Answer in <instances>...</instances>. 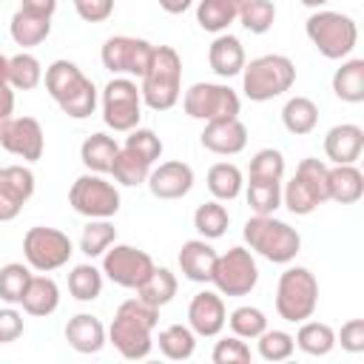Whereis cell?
Returning a JSON list of instances; mask_svg holds the SVG:
<instances>
[{"label":"cell","mask_w":364,"mask_h":364,"mask_svg":"<svg viewBox=\"0 0 364 364\" xmlns=\"http://www.w3.org/2000/svg\"><path fill=\"white\" fill-rule=\"evenodd\" d=\"M318 307V279L307 267H287L276 284V313L290 324L313 318Z\"/></svg>","instance_id":"cell-8"},{"label":"cell","mask_w":364,"mask_h":364,"mask_svg":"<svg viewBox=\"0 0 364 364\" xmlns=\"http://www.w3.org/2000/svg\"><path fill=\"white\" fill-rule=\"evenodd\" d=\"M43 82L48 97L60 105V111L71 119H88L97 111V85L80 71L77 63L71 60H54L43 71Z\"/></svg>","instance_id":"cell-2"},{"label":"cell","mask_w":364,"mask_h":364,"mask_svg":"<svg viewBox=\"0 0 364 364\" xmlns=\"http://www.w3.org/2000/svg\"><path fill=\"white\" fill-rule=\"evenodd\" d=\"M151 57H154V43L142 37H128V34L108 37L100 51L102 68L111 71L114 77H142Z\"/></svg>","instance_id":"cell-14"},{"label":"cell","mask_w":364,"mask_h":364,"mask_svg":"<svg viewBox=\"0 0 364 364\" xmlns=\"http://www.w3.org/2000/svg\"><path fill=\"white\" fill-rule=\"evenodd\" d=\"M256 344H259V355L264 361H287L296 350V341L287 330H264L256 338Z\"/></svg>","instance_id":"cell-45"},{"label":"cell","mask_w":364,"mask_h":364,"mask_svg":"<svg viewBox=\"0 0 364 364\" xmlns=\"http://www.w3.org/2000/svg\"><path fill=\"white\" fill-rule=\"evenodd\" d=\"M14 114V88L9 82H0V125Z\"/></svg>","instance_id":"cell-54"},{"label":"cell","mask_w":364,"mask_h":364,"mask_svg":"<svg viewBox=\"0 0 364 364\" xmlns=\"http://www.w3.org/2000/svg\"><path fill=\"white\" fill-rule=\"evenodd\" d=\"M327 173H330V168L321 159H316V156L301 159L299 168H296V173L290 176V182L282 188V205L293 216H307L318 205L330 202Z\"/></svg>","instance_id":"cell-7"},{"label":"cell","mask_w":364,"mask_h":364,"mask_svg":"<svg viewBox=\"0 0 364 364\" xmlns=\"http://www.w3.org/2000/svg\"><path fill=\"white\" fill-rule=\"evenodd\" d=\"M205 182H208L210 196L219 199V202L236 199L242 193V188H245V176H242L239 165H233V162H216V165H210Z\"/></svg>","instance_id":"cell-31"},{"label":"cell","mask_w":364,"mask_h":364,"mask_svg":"<svg viewBox=\"0 0 364 364\" xmlns=\"http://www.w3.org/2000/svg\"><path fill=\"white\" fill-rule=\"evenodd\" d=\"M74 9L85 23H102L114 14V0H74Z\"/></svg>","instance_id":"cell-51"},{"label":"cell","mask_w":364,"mask_h":364,"mask_svg":"<svg viewBox=\"0 0 364 364\" xmlns=\"http://www.w3.org/2000/svg\"><path fill=\"white\" fill-rule=\"evenodd\" d=\"M71 253H74V245H71L68 233H63L60 228L37 225V228H28L23 236L26 264L37 273H51V270L65 267Z\"/></svg>","instance_id":"cell-11"},{"label":"cell","mask_w":364,"mask_h":364,"mask_svg":"<svg viewBox=\"0 0 364 364\" xmlns=\"http://www.w3.org/2000/svg\"><path fill=\"white\" fill-rule=\"evenodd\" d=\"M125 148H131V151H136L139 156H145L151 165L162 156V139L151 131V128H134V131H128V136H125Z\"/></svg>","instance_id":"cell-48"},{"label":"cell","mask_w":364,"mask_h":364,"mask_svg":"<svg viewBox=\"0 0 364 364\" xmlns=\"http://www.w3.org/2000/svg\"><path fill=\"white\" fill-rule=\"evenodd\" d=\"M282 125L293 136H304L318 125V105L310 97H290L282 108Z\"/></svg>","instance_id":"cell-30"},{"label":"cell","mask_w":364,"mask_h":364,"mask_svg":"<svg viewBox=\"0 0 364 364\" xmlns=\"http://www.w3.org/2000/svg\"><path fill=\"white\" fill-rule=\"evenodd\" d=\"M156 3H159V9L168 11V14H185L196 0H156Z\"/></svg>","instance_id":"cell-55"},{"label":"cell","mask_w":364,"mask_h":364,"mask_svg":"<svg viewBox=\"0 0 364 364\" xmlns=\"http://www.w3.org/2000/svg\"><path fill=\"white\" fill-rule=\"evenodd\" d=\"M247 171L253 179H282L284 176V154L279 148H262L250 156Z\"/></svg>","instance_id":"cell-46"},{"label":"cell","mask_w":364,"mask_h":364,"mask_svg":"<svg viewBox=\"0 0 364 364\" xmlns=\"http://www.w3.org/2000/svg\"><path fill=\"white\" fill-rule=\"evenodd\" d=\"M208 63H210L213 74L222 77V80H230V77L242 74V68L247 63L242 40L233 37V34H228V31L216 34L213 43H210V48H208Z\"/></svg>","instance_id":"cell-23"},{"label":"cell","mask_w":364,"mask_h":364,"mask_svg":"<svg viewBox=\"0 0 364 364\" xmlns=\"http://www.w3.org/2000/svg\"><path fill=\"white\" fill-rule=\"evenodd\" d=\"M210 358H213V364H247L250 361V347L239 336H225V338L216 341Z\"/></svg>","instance_id":"cell-47"},{"label":"cell","mask_w":364,"mask_h":364,"mask_svg":"<svg viewBox=\"0 0 364 364\" xmlns=\"http://www.w3.org/2000/svg\"><path fill=\"white\" fill-rule=\"evenodd\" d=\"M119 154V142L102 131L85 136V142L80 145V162L91 171V173H111V165Z\"/></svg>","instance_id":"cell-27"},{"label":"cell","mask_w":364,"mask_h":364,"mask_svg":"<svg viewBox=\"0 0 364 364\" xmlns=\"http://www.w3.org/2000/svg\"><path fill=\"white\" fill-rule=\"evenodd\" d=\"M40 82H43V63L34 54L20 51L9 57V85L14 91H31Z\"/></svg>","instance_id":"cell-39"},{"label":"cell","mask_w":364,"mask_h":364,"mask_svg":"<svg viewBox=\"0 0 364 364\" xmlns=\"http://www.w3.org/2000/svg\"><path fill=\"white\" fill-rule=\"evenodd\" d=\"M102 122L111 131L128 134L142 119V94L134 77H111L102 88Z\"/></svg>","instance_id":"cell-10"},{"label":"cell","mask_w":364,"mask_h":364,"mask_svg":"<svg viewBox=\"0 0 364 364\" xmlns=\"http://www.w3.org/2000/svg\"><path fill=\"white\" fill-rule=\"evenodd\" d=\"M176 290H179L176 276H173L168 267H156V264H154V270L148 273V279L136 287V296H139L142 301L154 304V307H165V304L173 301Z\"/></svg>","instance_id":"cell-32"},{"label":"cell","mask_w":364,"mask_h":364,"mask_svg":"<svg viewBox=\"0 0 364 364\" xmlns=\"http://www.w3.org/2000/svg\"><path fill=\"white\" fill-rule=\"evenodd\" d=\"M225 324H228V310H225L222 293L199 290L188 304V327L199 338H213L225 330Z\"/></svg>","instance_id":"cell-17"},{"label":"cell","mask_w":364,"mask_h":364,"mask_svg":"<svg viewBox=\"0 0 364 364\" xmlns=\"http://www.w3.org/2000/svg\"><path fill=\"white\" fill-rule=\"evenodd\" d=\"M228 324H230L233 336H239L245 341H253L267 330V316L253 304H242L228 316Z\"/></svg>","instance_id":"cell-42"},{"label":"cell","mask_w":364,"mask_h":364,"mask_svg":"<svg viewBox=\"0 0 364 364\" xmlns=\"http://www.w3.org/2000/svg\"><path fill=\"white\" fill-rule=\"evenodd\" d=\"M245 196H247V205L253 213H259V216L276 213L282 208V179H253L250 176Z\"/></svg>","instance_id":"cell-36"},{"label":"cell","mask_w":364,"mask_h":364,"mask_svg":"<svg viewBox=\"0 0 364 364\" xmlns=\"http://www.w3.org/2000/svg\"><path fill=\"white\" fill-rule=\"evenodd\" d=\"M0 82H9V57L0 54Z\"/></svg>","instance_id":"cell-56"},{"label":"cell","mask_w":364,"mask_h":364,"mask_svg":"<svg viewBox=\"0 0 364 364\" xmlns=\"http://www.w3.org/2000/svg\"><path fill=\"white\" fill-rule=\"evenodd\" d=\"M0 145L23 162H37L46 151L43 125L34 117H9L0 125Z\"/></svg>","instance_id":"cell-16"},{"label":"cell","mask_w":364,"mask_h":364,"mask_svg":"<svg viewBox=\"0 0 364 364\" xmlns=\"http://www.w3.org/2000/svg\"><path fill=\"white\" fill-rule=\"evenodd\" d=\"M20 9L40 14V17H54L57 11V0H20Z\"/></svg>","instance_id":"cell-53"},{"label":"cell","mask_w":364,"mask_h":364,"mask_svg":"<svg viewBox=\"0 0 364 364\" xmlns=\"http://www.w3.org/2000/svg\"><path fill=\"white\" fill-rule=\"evenodd\" d=\"M228 225H230V213H228V208L219 199H210V202H205V205H199L193 210V228L208 242L225 236Z\"/></svg>","instance_id":"cell-37"},{"label":"cell","mask_w":364,"mask_h":364,"mask_svg":"<svg viewBox=\"0 0 364 364\" xmlns=\"http://www.w3.org/2000/svg\"><path fill=\"white\" fill-rule=\"evenodd\" d=\"M65 341H68L71 350H77L82 355H91V353H100L108 344V330L94 313H77L65 324Z\"/></svg>","instance_id":"cell-21"},{"label":"cell","mask_w":364,"mask_h":364,"mask_svg":"<svg viewBox=\"0 0 364 364\" xmlns=\"http://www.w3.org/2000/svg\"><path fill=\"white\" fill-rule=\"evenodd\" d=\"M299 3H301V6H307V9H313V11H316V9H324V6H327V3H330V0H299Z\"/></svg>","instance_id":"cell-57"},{"label":"cell","mask_w":364,"mask_h":364,"mask_svg":"<svg viewBox=\"0 0 364 364\" xmlns=\"http://www.w3.org/2000/svg\"><path fill=\"white\" fill-rule=\"evenodd\" d=\"M9 34H11V40L17 46L34 48V46H40V43L48 40V34H51V17H40V14H31L26 9H17L11 14Z\"/></svg>","instance_id":"cell-28"},{"label":"cell","mask_w":364,"mask_h":364,"mask_svg":"<svg viewBox=\"0 0 364 364\" xmlns=\"http://www.w3.org/2000/svg\"><path fill=\"white\" fill-rule=\"evenodd\" d=\"M142 105L151 111H171L182 97V57L173 46H154V57L139 77Z\"/></svg>","instance_id":"cell-3"},{"label":"cell","mask_w":364,"mask_h":364,"mask_svg":"<svg viewBox=\"0 0 364 364\" xmlns=\"http://www.w3.org/2000/svg\"><path fill=\"white\" fill-rule=\"evenodd\" d=\"M202 148L219 156H236L247 148V128L239 117H228V119H210L205 122L202 134Z\"/></svg>","instance_id":"cell-19"},{"label":"cell","mask_w":364,"mask_h":364,"mask_svg":"<svg viewBox=\"0 0 364 364\" xmlns=\"http://www.w3.org/2000/svg\"><path fill=\"white\" fill-rule=\"evenodd\" d=\"M114 242H117V228L111 219H88V225L82 228V236H80V250L88 259H97Z\"/></svg>","instance_id":"cell-40"},{"label":"cell","mask_w":364,"mask_h":364,"mask_svg":"<svg viewBox=\"0 0 364 364\" xmlns=\"http://www.w3.org/2000/svg\"><path fill=\"white\" fill-rule=\"evenodd\" d=\"M102 282H105L102 270L94 267L91 262H82V264H74L68 273V293L77 301H94L102 293Z\"/></svg>","instance_id":"cell-38"},{"label":"cell","mask_w":364,"mask_h":364,"mask_svg":"<svg viewBox=\"0 0 364 364\" xmlns=\"http://www.w3.org/2000/svg\"><path fill=\"white\" fill-rule=\"evenodd\" d=\"M31 267L26 262H9L0 267V299L6 304H20L28 282H31Z\"/></svg>","instance_id":"cell-41"},{"label":"cell","mask_w":364,"mask_h":364,"mask_svg":"<svg viewBox=\"0 0 364 364\" xmlns=\"http://www.w3.org/2000/svg\"><path fill=\"white\" fill-rule=\"evenodd\" d=\"M239 23L250 34L270 31L273 23H276V6H273V0H245V6L239 11Z\"/></svg>","instance_id":"cell-44"},{"label":"cell","mask_w":364,"mask_h":364,"mask_svg":"<svg viewBox=\"0 0 364 364\" xmlns=\"http://www.w3.org/2000/svg\"><path fill=\"white\" fill-rule=\"evenodd\" d=\"M336 344L347 353H364V318H350L336 333Z\"/></svg>","instance_id":"cell-49"},{"label":"cell","mask_w":364,"mask_h":364,"mask_svg":"<svg viewBox=\"0 0 364 364\" xmlns=\"http://www.w3.org/2000/svg\"><path fill=\"white\" fill-rule=\"evenodd\" d=\"M151 168L154 165L145 156H139L136 151H131V148L122 145L119 154H117V159H114V165H111V176L119 185H125V188H136V185H145Z\"/></svg>","instance_id":"cell-35"},{"label":"cell","mask_w":364,"mask_h":364,"mask_svg":"<svg viewBox=\"0 0 364 364\" xmlns=\"http://www.w3.org/2000/svg\"><path fill=\"white\" fill-rule=\"evenodd\" d=\"M327 193L338 205H355L364 196V173L353 165H333L327 173Z\"/></svg>","instance_id":"cell-25"},{"label":"cell","mask_w":364,"mask_h":364,"mask_svg":"<svg viewBox=\"0 0 364 364\" xmlns=\"http://www.w3.org/2000/svg\"><path fill=\"white\" fill-rule=\"evenodd\" d=\"M159 353L171 361H188L196 353V333L188 324H168L159 330Z\"/></svg>","instance_id":"cell-34"},{"label":"cell","mask_w":364,"mask_h":364,"mask_svg":"<svg viewBox=\"0 0 364 364\" xmlns=\"http://www.w3.org/2000/svg\"><path fill=\"white\" fill-rule=\"evenodd\" d=\"M156 324H159V307L142 301L139 296L125 299L114 313V321L108 327V341L128 361L148 358L154 350Z\"/></svg>","instance_id":"cell-1"},{"label":"cell","mask_w":364,"mask_h":364,"mask_svg":"<svg viewBox=\"0 0 364 364\" xmlns=\"http://www.w3.org/2000/svg\"><path fill=\"white\" fill-rule=\"evenodd\" d=\"M296 82V65L284 54H262L242 68V91L253 102H267L287 94Z\"/></svg>","instance_id":"cell-6"},{"label":"cell","mask_w":364,"mask_h":364,"mask_svg":"<svg viewBox=\"0 0 364 364\" xmlns=\"http://www.w3.org/2000/svg\"><path fill=\"white\" fill-rule=\"evenodd\" d=\"M307 40L316 46V51L327 60H347L358 43V26L350 14L316 9L304 23Z\"/></svg>","instance_id":"cell-5"},{"label":"cell","mask_w":364,"mask_h":364,"mask_svg":"<svg viewBox=\"0 0 364 364\" xmlns=\"http://www.w3.org/2000/svg\"><path fill=\"white\" fill-rule=\"evenodd\" d=\"M242 6H245V0H199L196 23L210 34H222V31H228L230 23L239 20Z\"/></svg>","instance_id":"cell-29"},{"label":"cell","mask_w":364,"mask_h":364,"mask_svg":"<svg viewBox=\"0 0 364 364\" xmlns=\"http://www.w3.org/2000/svg\"><path fill=\"white\" fill-rule=\"evenodd\" d=\"M102 276L111 279L114 284L125 287V290H136L148 273L154 270V259L134 247V245H122V242H114L105 253H102Z\"/></svg>","instance_id":"cell-15"},{"label":"cell","mask_w":364,"mask_h":364,"mask_svg":"<svg viewBox=\"0 0 364 364\" xmlns=\"http://www.w3.org/2000/svg\"><path fill=\"white\" fill-rule=\"evenodd\" d=\"M34 171L28 165H3L0 171V188L11 193L20 205H26L34 196Z\"/></svg>","instance_id":"cell-43"},{"label":"cell","mask_w":364,"mask_h":364,"mask_svg":"<svg viewBox=\"0 0 364 364\" xmlns=\"http://www.w3.org/2000/svg\"><path fill=\"white\" fill-rule=\"evenodd\" d=\"M26 324H23V313L14 304L0 307V344H11L23 336Z\"/></svg>","instance_id":"cell-50"},{"label":"cell","mask_w":364,"mask_h":364,"mask_svg":"<svg viewBox=\"0 0 364 364\" xmlns=\"http://www.w3.org/2000/svg\"><path fill=\"white\" fill-rule=\"evenodd\" d=\"M182 108H185L188 117L202 119V122H210V119L239 117L242 100L225 82H193L182 94Z\"/></svg>","instance_id":"cell-13"},{"label":"cell","mask_w":364,"mask_h":364,"mask_svg":"<svg viewBox=\"0 0 364 364\" xmlns=\"http://www.w3.org/2000/svg\"><path fill=\"white\" fill-rule=\"evenodd\" d=\"M216 250L210 247L208 239H188L182 242L179 247V270L188 282H196V284H208L210 282V273H213V264H216Z\"/></svg>","instance_id":"cell-22"},{"label":"cell","mask_w":364,"mask_h":364,"mask_svg":"<svg viewBox=\"0 0 364 364\" xmlns=\"http://www.w3.org/2000/svg\"><path fill=\"white\" fill-rule=\"evenodd\" d=\"M333 94L350 105L364 102V60L361 57L341 60V65L333 74Z\"/></svg>","instance_id":"cell-26"},{"label":"cell","mask_w":364,"mask_h":364,"mask_svg":"<svg viewBox=\"0 0 364 364\" xmlns=\"http://www.w3.org/2000/svg\"><path fill=\"white\" fill-rule=\"evenodd\" d=\"M20 307L28 316H40V318L51 316L60 307V287H57V282L51 276H46V273L31 276V282H28L23 299H20Z\"/></svg>","instance_id":"cell-24"},{"label":"cell","mask_w":364,"mask_h":364,"mask_svg":"<svg viewBox=\"0 0 364 364\" xmlns=\"http://www.w3.org/2000/svg\"><path fill=\"white\" fill-rule=\"evenodd\" d=\"M20 210H23V205H20L11 193H6V191L0 188V222H11V219H17Z\"/></svg>","instance_id":"cell-52"},{"label":"cell","mask_w":364,"mask_h":364,"mask_svg":"<svg viewBox=\"0 0 364 364\" xmlns=\"http://www.w3.org/2000/svg\"><path fill=\"white\" fill-rule=\"evenodd\" d=\"M364 151V128L355 122L333 125L324 134V154L333 165H353Z\"/></svg>","instance_id":"cell-20"},{"label":"cell","mask_w":364,"mask_h":364,"mask_svg":"<svg viewBox=\"0 0 364 364\" xmlns=\"http://www.w3.org/2000/svg\"><path fill=\"white\" fill-rule=\"evenodd\" d=\"M210 284L222 296H247L259 284V264L253 253L242 245L219 253L210 273Z\"/></svg>","instance_id":"cell-12"},{"label":"cell","mask_w":364,"mask_h":364,"mask_svg":"<svg viewBox=\"0 0 364 364\" xmlns=\"http://www.w3.org/2000/svg\"><path fill=\"white\" fill-rule=\"evenodd\" d=\"M68 205L74 213L85 219H111L122 208V196L114 182H108L102 173H82L68 188Z\"/></svg>","instance_id":"cell-9"},{"label":"cell","mask_w":364,"mask_h":364,"mask_svg":"<svg viewBox=\"0 0 364 364\" xmlns=\"http://www.w3.org/2000/svg\"><path fill=\"white\" fill-rule=\"evenodd\" d=\"M148 191L156 196V199H182L191 193L193 188V168L182 159H168V162H159L156 168H151L148 179H145Z\"/></svg>","instance_id":"cell-18"},{"label":"cell","mask_w":364,"mask_h":364,"mask_svg":"<svg viewBox=\"0 0 364 364\" xmlns=\"http://www.w3.org/2000/svg\"><path fill=\"white\" fill-rule=\"evenodd\" d=\"M0 171H3V165H0Z\"/></svg>","instance_id":"cell-58"},{"label":"cell","mask_w":364,"mask_h":364,"mask_svg":"<svg viewBox=\"0 0 364 364\" xmlns=\"http://www.w3.org/2000/svg\"><path fill=\"white\" fill-rule=\"evenodd\" d=\"M245 245L250 253H259L262 259L273 264H290L301 250V233L290 228L287 222L276 219L273 213L259 216L253 213L242 228Z\"/></svg>","instance_id":"cell-4"},{"label":"cell","mask_w":364,"mask_h":364,"mask_svg":"<svg viewBox=\"0 0 364 364\" xmlns=\"http://www.w3.org/2000/svg\"><path fill=\"white\" fill-rule=\"evenodd\" d=\"M293 341H296V347H299L301 353L318 358V355L333 353V347H336V330H333L330 324H324V321H310V318H304L301 327H299V333L293 336Z\"/></svg>","instance_id":"cell-33"}]
</instances>
